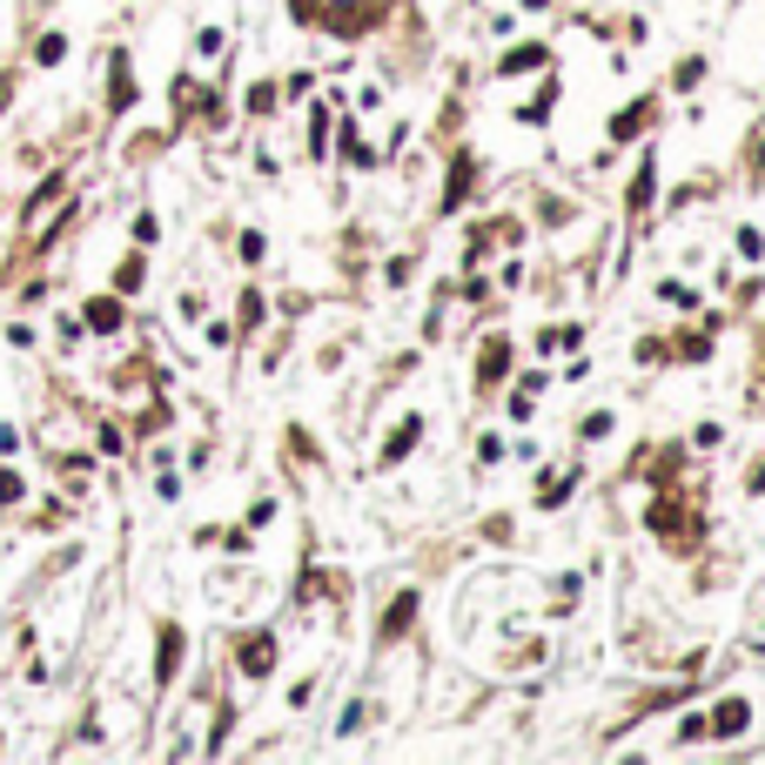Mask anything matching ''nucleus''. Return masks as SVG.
<instances>
[{"label": "nucleus", "instance_id": "f257e3e1", "mask_svg": "<svg viewBox=\"0 0 765 765\" xmlns=\"http://www.w3.org/2000/svg\"><path fill=\"white\" fill-rule=\"evenodd\" d=\"M504 370H510V343L491 336V343H483V356H477V383L491 390V383H504Z\"/></svg>", "mask_w": 765, "mask_h": 765}, {"label": "nucleus", "instance_id": "f03ea898", "mask_svg": "<svg viewBox=\"0 0 765 765\" xmlns=\"http://www.w3.org/2000/svg\"><path fill=\"white\" fill-rule=\"evenodd\" d=\"M242 671H249V678H269L275 671V638L269 631H256L249 644H242Z\"/></svg>", "mask_w": 765, "mask_h": 765}, {"label": "nucleus", "instance_id": "7ed1b4c3", "mask_svg": "<svg viewBox=\"0 0 765 765\" xmlns=\"http://www.w3.org/2000/svg\"><path fill=\"white\" fill-rule=\"evenodd\" d=\"M745 718H752V705H745V699H725V705L712 712V732H718V739H739V732H745Z\"/></svg>", "mask_w": 765, "mask_h": 765}, {"label": "nucleus", "instance_id": "20e7f679", "mask_svg": "<svg viewBox=\"0 0 765 765\" xmlns=\"http://www.w3.org/2000/svg\"><path fill=\"white\" fill-rule=\"evenodd\" d=\"M410 618H417V591H403L390 604V618H383V638H403V631H410Z\"/></svg>", "mask_w": 765, "mask_h": 765}, {"label": "nucleus", "instance_id": "39448f33", "mask_svg": "<svg viewBox=\"0 0 765 765\" xmlns=\"http://www.w3.org/2000/svg\"><path fill=\"white\" fill-rule=\"evenodd\" d=\"M322 21H330L336 34H356V27H370L377 14H370V8H322Z\"/></svg>", "mask_w": 765, "mask_h": 765}, {"label": "nucleus", "instance_id": "423d86ee", "mask_svg": "<svg viewBox=\"0 0 765 765\" xmlns=\"http://www.w3.org/2000/svg\"><path fill=\"white\" fill-rule=\"evenodd\" d=\"M417 436H423V423H417V417H403V430L390 436V451H383V457H390V464H403V451H410Z\"/></svg>", "mask_w": 765, "mask_h": 765}, {"label": "nucleus", "instance_id": "0eeeda50", "mask_svg": "<svg viewBox=\"0 0 765 765\" xmlns=\"http://www.w3.org/2000/svg\"><path fill=\"white\" fill-rule=\"evenodd\" d=\"M644 121H652V108H644V101H638L631 114H618V121H612V141H625V135H638V128H644Z\"/></svg>", "mask_w": 765, "mask_h": 765}, {"label": "nucleus", "instance_id": "6e6552de", "mask_svg": "<svg viewBox=\"0 0 765 765\" xmlns=\"http://www.w3.org/2000/svg\"><path fill=\"white\" fill-rule=\"evenodd\" d=\"M644 209H652V161H644L638 182H631V215H644Z\"/></svg>", "mask_w": 765, "mask_h": 765}, {"label": "nucleus", "instance_id": "1a4fd4ad", "mask_svg": "<svg viewBox=\"0 0 765 765\" xmlns=\"http://www.w3.org/2000/svg\"><path fill=\"white\" fill-rule=\"evenodd\" d=\"M88 322H95V330H121V303H114V296H101V303L88 309Z\"/></svg>", "mask_w": 765, "mask_h": 765}, {"label": "nucleus", "instance_id": "9d476101", "mask_svg": "<svg viewBox=\"0 0 765 765\" xmlns=\"http://www.w3.org/2000/svg\"><path fill=\"white\" fill-rule=\"evenodd\" d=\"M510 67H544V48H510V54H504V74H510Z\"/></svg>", "mask_w": 765, "mask_h": 765}, {"label": "nucleus", "instance_id": "9b49d317", "mask_svg": "<svg viewBox=\"0 0 765 765\" xmlns=\"http://www.w3.org/2000/svg\"><path fill=\"white\" fill-rule=\"evenodd\" d=\"M128 95H135V88H128V61L114 54V108H128Z\"/></svg>", "mask_w": 765, "mask_h": 765}, {"label": "nucleus", "instance_id": "f8f14e48", "mask_svg": "<svg viewBox=\"0 0 765 765\" xmlns=\"http://www.w3.org/2000/svg\"><path fill=\"white\" fill-rule=\"evenodd\" d=\"M289 8H296V14H316V8H322V0H289Z\"/></svg>", "mask_w": 765, "mask_h": 765}]
</instances>
